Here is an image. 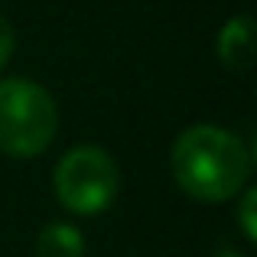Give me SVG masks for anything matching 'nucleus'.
Instances as JSON below:
<instances>
[{
	"instance_id": "nucleus-3",
	"label": "nucleus",
	"mask_w": 257,
	"mask_h": 257,
	"mask_svg": "<svg viewBox=\"0 0 257 257\" xmlns=\"http://www.w3.org/2000/svg\"><path fill=\"white\" fill-rule=\"evenodd\" d=\"M120 192L117 163L101 147H75L56 166V195L69 212L98 215L114 205Z\"/></svg>"
},
{
	"instance_id": "nucleus-8",
	"label": "nucleus",
	"mask_w": 257,
	"mask_h": 257,
	"mask_svg": "<svg viewBox=\"0 0 257 257\" xmlns=\"http://www.w3.org/2000/svg\"><path fill=\"white\" fill-rule=\"evenodd\" d=\"M215 257H238V254H215Z\"/></svg>"
},
{
	"instance_id": "nucleus-6",
	"label": "nucleus",
	"mask_w": 257,
	"mask_h": 257,
	"mask_svg": "<svg viewBox=\"0 0 257 257\" xmlns=\"http://www.w3.org/2000/svg\"><path fill=\"white\" fill-rule=\"evenodd\" d=\"M254 208H257V189L247 186V189H244V199H241V208H238L241 231L247 234V241H257V218H254Z\"/></svg>"
},
{
	"instance_id": "nucleus-1",
	"label": "nucleus",
	"mask_w": 257,
	"mask_h": 257,
	"mask_svg": "<svg viewBox=\"0 0 257 257\" xmlns=\"http://www.w3.org/2000/svg\"><path fill=\"white\" fill-rule=\"evenodd\" d=\"M170 163L179 189L199 202L234 199L251 176V153L241 137L215 124L186 127L173 144Z\"/></svg>"
},
{
	"instance_id": "nucleus-7",
	"label": "nucleus",
	"mask_w": 257,
	"mask_h": 257,
	"mask_svg": "<svg viewBox=\"0 0 257 257\" xmlns=\"http://www.w3.org/2000/svg\"><path fill=\"white\" fill-rule=\"evenodd\" d=\"M13 49H17V33H13L10 20H7L4 13H0V69H4V65L10 62Z\"/></svg>"
},
{
	"instance_id": "nucleus-5",
	"label": "nucleus",
	"mask_w": 257,
	"mask_h": 257,
	"mask_svg": "<svg viewBox=\"0 0 257 257\" xmlns=\"http://www.w3.org/2000/svg\"><path fill=\"white\" fill-rule=\"evenodd\" d=\"M36 257H85V238L78 228L52 221L36 238Z\"/></svg>"
},
{
	"instance_id": "nucleus-4",
	"label": "nucleus",
	"mask_w": 257,
	"mask_h": 257,
	"mask_svg": "<svg viewBox=\"0 0 257 257\" xmlns=\"http://www.w3.org/2000/svg\"><path fill=\"white\" fill-rule=\"evenodd\" d=\"M218 59L228 72H247L254 65V20L231 17L218 33Z\"/></svg>"
},
{
	"instance_id": "nucleus-2",
	"label": "nucleus",
	"mask_w": 257,
	"mask_h": 257,
	"mask_svg": "<svg viewBox=\"0 0 257 257\" xmlns=\"http://www.w3.org/2000/svg\"><path fill=\"white\" fill-rule=\"evenodd\" d=\"M59 131L52 94L30 78L0 82V150L7 157L30 160L49 150Z\"/></svg>"
}]
</instances>
